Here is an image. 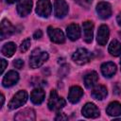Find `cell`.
Segmentation results:
<instances>
[{"instance_id": "4dcf8cb0", "label": "cell", "mask_w": 121, "mask_h": 121, "mask_svg": "<svg viewBox=\"0 0 121 121\" xmlns=\"http://www.w3.org/2000/svg\"><path fill=\"white\" fill-rule=\"evenodd\" d=\"M116 20H117V23H118V25L119 26H121V12L117 15V18H116Z\"/></svg>"}, {"instance_id": "8992f818", "label": "cell", "mask_w": 121, "mask_h": 121, "mask_svg": "<svg viewBox=\"0 0 121 121\" xmlns=\"http://www.w3.org/2000/svg\"><path fill=\"white\" fill-rule=\"evenodd\" d=\"M54 13L57 18H63L68 13V5L64 0H55Z\"/></svg>"}, {"instance_id": "277c9868", "label": "cell", "mask_w": 121, "mask_h": 121, "mask_svg": "<svg viewBox=\"0 0 121 121\" xmlns=\"http://www.w3.org/2000/svg\"><path fill=\"white\" fill-rule=\"evenodd\" d=\"M92 58V55L89 51H87L85 48H78L72 56L73 60L79 65H83L85 63H87L88 61H90Z\"/></svg>"}, {"instance_id": "f546056e", "label": "cell", "mask_w": 121, "mask_h": 121, "mask_svg": "<svg viewBox=\"0 0 121 121\" xmlns=\"http://www.w3.org/2000/svg\"><path fill=\"white\" fill-rule=\"evenodd\" d=\"M42 36H43V32H42V30H37V31L33 34V38H34V39H40Z\"/></svg>"}, {"instance_id": "603a6c76", "label": "cell", "mask_w": 121, "mask_h": 121, "mask_svg": "<svg viewBox=\"0 0 121 121\" xmlns=\"http://www.w3.org/2000/svg\"><path fill=\"white\" fill-rule=\"evenodd\" d=\"M109 53L114 57H117L121 54V43L117 40H113L109 44Z\"/></svg>"}, {"instance_id": "7402d4cb", "label": "cell", "mask_w": 121, "mask_h": 121, "mask_svg": "<svg viewBox=\"0 0 121 121\" xmlns=\"http://www.w3.org/2000/svg\"><path fill=\"white\" fill-rule=\"evenodd\" d=\"M97 79H98L97 73L95 72V71H92V72H90V73H88L84 76V78H83L84 85L87 88H91L97 82Z\"/></svg>"}, {"instance_id": "cb8c5ba5", "label": "cell", "mask_w": 121, "mask_h": 121, "mask_svg": "<svg viewBox=\"0 0 121 121\" xmlns=\"http://www.w3.org/2000/svg\"><path fill=\"white\" fill-rule=\"evenodd\" d=\"M15 50H16V45L14 43H7L3 45L2 47V54L6 57H11L14 53H15Z\"/></svg>"}, {"instance_id": "d6a6232c", "label": "cell", "mask_w": 121, "mask_h": 121, "mask_svg": "<svg viewBox=\"0 0 121 121\" xmlns=\"http://www.w3.org/2000/svg\"><path fill=\"white\" fill-rule=\"evenodd\" d=\"M9 4H13V3H15L16 1H18V0H6Z\"/></svg>"}, {"instance_id": "2e32d148", "label": "cell", "mask_w": 121, "mask_h": 121, "mask_svg": "<svg viewBox=\"0 0 121 121\" xmlns=\"http://www.w3.org/2000/svg\"><path fill=\"white\" fill-rule=\"evenodd\" d=\"M14 31L13 26L8 20H3L1 23V39L4 40L9 37Z\"/></svg>"}, {"instance_id": "d6986e66", "label": "cell", "mask_w": 121, "mask_h": 121, "mask_svg": "<svg viewBox=\"0 0 121 121\" xmlns=\"http://www.w3.org/2000/svg\"><path fill=\"white\" fill-rule=\"evenodd\" d=\"M45 96V93L42 88H36L34 89L30 94V99L34 104H41Z\"/></svg>"}, {"instance_id": "ffe728a7", "label": "cell", "mask_w": 121, "mask_h": 121, "mask_svg": "<svg viewBox=\"0 0 121 121\" xmlns=\"http://www.w3.org/2000/svg\"><path fill=\"white\" fill-rule=\"evenodd\" d=\"M107 94H108L107 88L103 85H97L92 91V96L97 100H102L103 98H105Z\"/></svg>"}, {"instance_id": "ba28073f", "label": "cell", "mask_w": 121, "mask_h": 121, "mask_svg": "<svg viewBox=\"0 0 121 121\" xmlns=\"http://www.w3.org/2000/svg\"><path fill=\"white\" fill-rule=\"evenodd\" d=\"M96 12L101 19H108L112 15L111 5L107 2H100L96 6Z\"/></svg>"}, {"instance_id": "e0dca14e", "label": "cell", "mask_w": 121, "mask_h": 121, "mask_svg": "<svg viewBox=\"0 0 121 121\" xmlns=\"http://www.w3.org/2000/svg\"><path fill=\"white\" fill-rule=\"evenodd\" d=\"M67 36L70 40L76 41L80 37V28L77 24H71L66 28Z\"/></svg>"}, {"instance_id": "9c48e42d", "label": "cell", "mask_w": 121, "mask_h": 121, "mask_svg": "<svg viewBox=\"0 0 121 121\" xmlns=\"http://www.w3.org/2000/svg\"><path fill=\"white\" fill-rule=\"evenodd\" d=\"M18 80H19L18 73L13 70H10L4 76L2 84L4 87H10V86H13L14 84H16L18 82Z\"/></svg>"}, {"instance_id": "5b68a950", "label": "cell", "mask_w": 121, "mask_h": 121, "mask_svg": "<svg viewBox=\"0 0 121 121\" xmlns=\"http://www.w3.org/2000/svg\"><path fill=\"white\" fill-rule=\"evenodd\" d=\"M52 6L50 0H38L36 6V13L41 17H48L51 13Z\"/></svg>"}, {"instance_id": "836d02e7", "label": "cell", "mask_w": 121, "mask_h": 121, "mask_svg": "<svg viewBox=\"0 0 121 121\" xmlns=\"http://www.w3.org/2000/svg\"><path fill=\"white\" fill-rule=\"evenodd\" d=\"M119 35H120V36H121V31H120V32H119Z\"/></svg>"}, {"instance_id": "52a82bcc", "label": "cell", "mask_w": 121, "mask_h": 121, "mask_svg": "<svg viewBox=\"0 0 121 121\" xmlns=\"http://www.w3.org/2000/svg\"><path fill=\"white\" fill-rule=\"evenodd\" d=\"M47 33H48V36L50 38V40L56 43H64V40H65V37H64V34L63 32L59 29V28H53L51 26H49L47 28Z\"/></svg>"}, {"instance_id": "6da1fadb", "label": "cell", "mask_w": 121, "mask_h": 121, "mask_svg": "<svg viewBox=\"0 0 121 121\" xmlns=\"http://www.w3.org/2000/svg\"><path fill=\"white\" fill-rule=\"evenodd\" d=\"M48 59V54L40 48L34 49L29 57V65L31 68H38L42 66Z\"/></svg>"}, {"instance_id": "e575fe53", "label": "cell", "mask_w": 121, "mask_h": 121, "mask_svg": "<svg viewBox=\"0 0 121 121\" xmlns=\"http://www.w3.org/2000/svg\"><path fill=\"white\" fill-rule=\"evenodd\" d=\"M120 66H121V60H120Z\"/></svg>"}, {"instance_id": "7a4b0ae2", "label": "cell", "mask_w": 121, "mask_h": 121, "mask_svg": "<svg viewBox=\"0 0 121 121\" xmlns=\"http://www.w3.org/2000/svg\"><path fill=\"white\" fill-rule=\"evenodd\" d=\"M48 108L51 111H58L65 106V100L62 97L58 95V93L55 90H52L48 99Z\"/></svg>"}, {"instance_id": "f1b7e54d", "label": "cell", "mask_w": 121, "mask_h": 121, "mask_svg": "<svg viewBox=\"0 0 121 121\" xmlns=\"http://www.w3.org/2000/svg\"><path fill=\"white\" fill-rule=\"evenodd\" d=\"M7 65H8V62L4 59H1V70H0V74H3V72H4V70H5V68H6Z\"/></svg>"}, {"instance_id": "8fae6325", "label": "cell", "mask_w": 121, "mask_h": 121, "mask_svg": "<svg viewBox=\"0 0 121 121\" xmlns=\"http://www.w3.org/2000/svg\"><path fill=\"white\" fill-rule=\"evenodd\" d=\"M82 114L87 118H95L99 116V110L93 103H87L82 108Z\"/></svg>"}, {"instance_id": "1f68e13d", "label": "cell", "mask_w": 121, "mask_h": 121, "mask_svg": "<svg viewBox=\"0 0 121 121\" xmlns=\"http://www.w3.org/2000/svg\"><path fill=\"white\" fill-rule=\"evenodd\" d=\"M0 99H1V103H0V108H1V107L3 106V104H4V95H1Z\"/></svg>"}, {"instance_id": "44dd1931", "label": "cell", "mask_w": 121, "mask_h": 121, "mask_svg": "<svg viewBox=\"0 0 121 121\" xmlns=\"http://www.w3.org/2000/svg\"><path fill=\"white\" fill-rule=\"evenodd\" d=\"M106 112L111 116L121 115V104L117 101H113L110 103L106 109Z\"/></svg>"}, {"instance_id": "4fadbf2b", "label": "cell", "mask_w": 121, "mask_h": 121, "mask_svg": "<svg viewBox=\"0 0 121 121\" xmlns=\"http://www.w3.org/2000/svg\"><path fill=\"white\" fill-rule=\"evenodd\" d=\"M82 95H83V91L79 86H73L69 90L68 99L71 103H77L79 101Z\"/></svg>"}, {"instance_id": "7c38bea8", "label": "cell", "mask_w": 121, "mask_h": 121, "mask_svg": "<svg viewBox=\"0 0 121 121\" xmlns=\"http://www.w3.org/2000/svg\"><path fill=\"white\" fill-rule=\"evenodd\" d=\"M110 35L109 27L106 25H101L97 31V43L100 45H105L108 42Z\"/></svg>"}, {"instance_id": "83f0119b", "label": "cell", "mask_w": 121, "mask_h": 121, "mask_svg": "<svg viewBox=\"0 0 121 121\" xmlns=\"http://www.w3.org/2000/svg\"><path fill=\"white\" fill-rule=\"evenodd\" d=\"M55 119L56 120H66L67 119V116L64 113H62V112H59L57 114V116L55 117Z\"/></svg>"}, {"instance_id": "4316f807", "label": "cell", "mask_w": 121, "mask_h": 121, "mask_svg": "<svg viewBox=\"0 0 121 121\" xmlns=\"http://www.w3.org/2000/svg\"><path fill=\"white\" fill-rule=\"evenodd\" d=\"M13 65H14L16 68H18V69H22L23 66H24V60H20V59L15 60L13 61Z\"/></svg>"}, {"instance_id": "5bb4252c", "label": "cell", "mask_w": 121, "mask_h": 121, "mask_svg": "<svg viewBox=\"0 0 121 121\" xmlns=\"http://www.w3.org/2000/svg\"><path fill=\"white\" fill-rule=\"evenodd\" d=\"M15 120L18 121H24V120H27V121H31V120H35L36 116H35V112L32 109H25L21 112H19L15 116H14Z\"/></svg>"}, {"instance_id": "3957f363", "label": "cell", "mask_w": 121, "mask_h": 121, "mask_svg": "<svg viewBox=\"0 0 121 121\" xmlns=\"http://www.w3.org/2000/svg\"><path fill=\"white\" fill-rule=\"evenodd\" d=\"M27 100V93L24 90L19 91L15 95L11 98V100L9 103V110H15L21 106H23Z\"/></svg>"}, {"instance_id": "484cf974", "label": "cell", "mask_w": 121, "mask_h": 121, "mask_svg": "<svg viewBox=\"0 0 121 121\" xmlns=\"http://www.w3.org/2000/svg\"><path fill=\"white\" fill-rule=\"evenodd\" d=\"M74 1L83 8H88L93 2V0H74Z\"/></svg>"}, {"instance_id": "ac0fdd59", "label": "cell", "mask_w": 121, "mask_h": 121, "mask_svg": "<svg viewBox=\"0 0 121 121\" xmlns=\"http://www.w3.org/2000/svg\"><path fill=\"white\" fill-rule=\"evenodd\" d=\"M101 72H102L104 77L111 78L116 73V65L113 62H111V61L104 62L101 65Z\"/></svg>"}, {"instance_id": "30bf717a", "label": "cell", "mask_w": 121, "mask_h": 121, "mask_svg": "<svg viewBox=\"0 0 121 121\" xmlns=\"http://www.w3.org/2000/svg\"><path fill=\"white\" fill-rule=\"evenodd\" d=\"M32 9V0H19L17 4V11L20 16H26Z\"/></svg>"}, {"instance_id": "9a60e30c", "label": "cell", "mask_w": 121, "mask_h": 121, "mask_svg": "<svg viewBox=\"0 0 121 121\" xmlns=\"http://www.w3.org/2000/svg\"><path fill=\"white\" fill-rule=\"evenodd\" d=\"M83 34H84V41L86 43H91L93 41L94 24L92 22L86 21L83 23Z\"/></svg>"}, {"instance_id": "d4e9b609", "label": "cell", "mask_w": 121, "mask_h": 121, "mask_svg": "<svg viewBox=\"0 0 121 121\" xmlns=\"http://www.w3.org/2000/svg\"><path fill=\"white\" fill-rule=\"evenodd\" d=\"M29 46H30V40L29 39H26V40H24L22 42V43L20 45V51L22 53H25V52H26L28 50Z\"/></svg>"}]
</instances>
